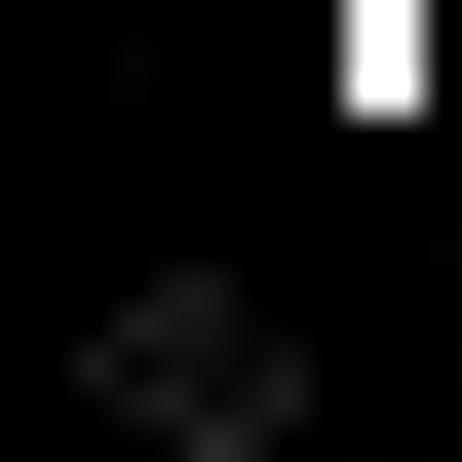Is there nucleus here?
<instances>
[{"instance_id":"obj_1","label":"nucleus","mask_w":462,"mask_h":462,"mask_svg":"<svg viewBox=\"0 0 462 462\" xmlns=\"http://www.w3.org/2000/svg\"><path fill=\"white\" fill-rule=\"evenodd\" d=\"M116 424H193V462H270L309 424V309H231V270H116V346H78Z\"/></svg>"}]
</instances>
